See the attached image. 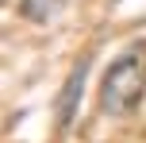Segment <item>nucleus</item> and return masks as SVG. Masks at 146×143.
Instances as JSON below:
<instances>
[{"instance_id":"1","label":"nucleus","mask_w":146,"mask_h":143,"mask_svg":"<svg viewBox=\"0 0 146 143\" xmlns=\"http://www.w3.org/2000/svg\"><path fill=\"white\" fill-rule=\"evenodd\" d=\"M142 89H146V43H135L108 66L100 81V108L108 116H123L139 105Z\"/></svg>"},{"instance_id":"2","label":"nucleus","mask_w":146,"mask_h":143,"mask_svg":"<svg viewBox=\"0 0 146 143\" xmlns=\"http://www.w3.org/2000/svg\"><path fill=\"white\" fill-rule=\"evenodd\" d=\"M85 74H88V62H81V66L73 70V77L66 81L62 97H58V124H62V128L73 120V108H77V97H81V85H85Z\"/></svg>"}]
</instances>
